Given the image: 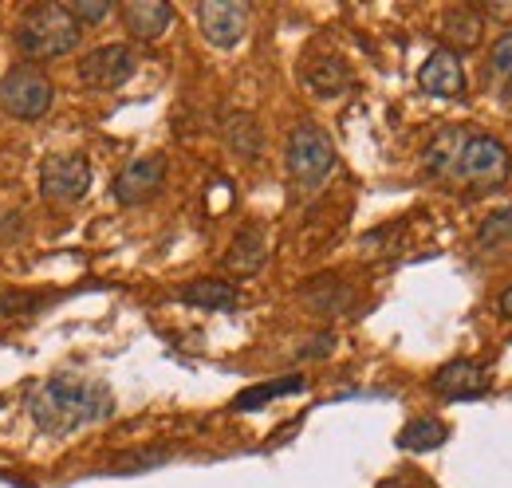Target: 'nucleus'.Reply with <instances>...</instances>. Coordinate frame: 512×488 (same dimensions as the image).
I'll return each instance as SVG.
<instances>
[{
  "label": "nucleus",
  "mask_w": 512,
  "mask_h": 488,
  "mask_svg": "<svg viewBox=\"0 0 512 488\" xmlns=\"http://www.w3.org/2000/svg\"><path fill=\"white\" fill-rule=\"evenodd\" d=\"M115 410V394L91 378H44L28 390V414L44 433H71L103 422Z\"/></svg>",
  "instance_id": "f257e3e1"
},
{
  "label": "nucleus",
  "mask_w": 512,
  "mask_h": 488,
  "mask_svg": "<svg viewBox=\"0 0 512 488\" xmlns=\"http://www.w3.org/2000/svg\"><path fill=\"white\" fill-rule=\"evenodd\" d=\"M446 437H449L446 422H438V418H414V422H406V426H402L398 445H402V449H410V453H430V449L446 445Z\"/></svg>",
  "instance_id": "dca6fc26"
},
{
  "label": "nucleus",
  "mask_w": 512,
  "mask_h": 488,
  "mask_svg": "<svg viewBox=\"0 0 512 488\" xmlns=\"http://www.w3.org/2000/svg\"><path fill=\"white\" fill-rule=\"evenodd\" d=\"M485 370L469 359H453L434 374V390L449 402H465V398H481L485 394Z\"/></svg>",
  "instance_id": "9b49d317"
},
{
  "label": "nucleus",
  "mask_w": 512,
  "mask_h": 488,
  "mask_svg": "<svg viewBox=\"0 0 512 488\" xmlns=\"http://www.w3.org/2000/svg\"><path fill=\"white\" fill-rule=\"evenodd\" d=\"M52 99H56V87H52V79L40 67L20 63V67L4 71V79H0V107L12 119H24V122L44 119L48 107H52Z\"/></svg>",
  "instance_id": "39448f33"
},
{
  "label": "nucleus",
  "mask_w": 512,
  "mask_h": 488,
  "mask_svg": "<svg viewBox=\"0 0 512 488\" xmlns=\"http://www.w3.org/2000/svg\"><path fill=\"white\" fill-rule=\"evenodd\" d=\"M446 178H457L465 189L489 193V189L505 185V178H509V150L489 134H469L465 130Z\"/></svg>",
  "instance_id": "7ed1b4c3"
},
{
  "label": "nucleus",
  "mask_w": 512,
  "mask_h": 488,
  "mask_svg": "<svg viewBox=\"0 0 512 488\" xmlns=\"http://www.w3.org/2000/svg\"><path fill=\"white\" fill-rule=\"evenodd\" d=\"M288 174L292 182H300L304 189H316V185L335 170V146L331 138L323 134L316 122H300L292 134H288Z\"/></svg>",
  "instance_id": "20e7f679"
},
{
  "label": "nucleus",
  "mask_w": 512,
  "mask_h": 488,
  "mask_svg": "<svg viewBox=\"0 0 512 488\" xmlns=\"http://www.w3.org/2000/svg\"><path fill=\"white\" fill-rule=\"evenodd\" d=\"M197 24L213 48H237L245 40V28H249V4L205 0V4H197Z\"/></svg>",
  "instance_id": "6e6552de"
},
{
  "label": "nucleus",
  "mask_w": 512,
  "mask_h": 488,
  "mask_svg": "<svg viewBox=\"0 0 512 488\" xmlns=\"http://www.w3.org/2000/svg\"><path fill=\"white\" fill-rule=\"evenodd\" d=\"M489 75L501 79V83H512V28L501 32L489 48Z\"/></svg>",
  "instance_id": "aec40b11"
},
{
  "label": "nucleus",
  "mask_w": 512,
  "mask_h": 488,
  "mask_svg": "<svg viewBox=\"0 0 512 488\" xmlns=\"http://www.w3.org/2000/svg\"><path fill=\"white\" fill-rule=\"evenodd\" d=\"M225 142H229V150H233L237 158H256V154H260V146H264L256 119L253 115H241V111L225 119Z\"/></svg>",
  "instance_id": "f3484780"
},
{
  "label": "nucleus",
  "mask_w": 512,
  "mask_h": 488,
  "mask_svg": "<svg viewBox=\"0 0 512 488\" xmlns=\"http://www.w3.org/2000/svg\"><path fill=\"white\" fill-rule=\"evenodd\" d=\"M497 307H501V315H509V319H512V284L505 288V292H501V300H497Z\"/></svg>",
  "instance_id": "5701e85b"
},
{
  "label": "nucleus",
  "mask_w": 512,
  "mask_h": 488,
  "mask_svg": "<svg viewBox=\"0 0 512 488\" xmlns=\"http://www.w3.org/2000/svg\"><path fill=\"white\" fill-rule=\"evenodd\" d=\"M477 241L481 244H505L512 241V209H501V213H493V217H485L481 221V229H477Z\"/></svg>",
  "instance_id": "412c9836"
},
{
  "label": "nucleus",
  "mask_w": 512,
  "mask_h": 488,
  "mask_svg": "<svg viewBox=\"0 0 512 488\" xmlns=\"http://www.w3.org/2000/svg\"><path fill=\"white\" fill-rule=\"evenodd\" d=\"M418 87L426 95H438V99H453L465 91V67H461V56L453 48H438L430 52L422 71H418Z\"/></svg>",
  "instance_id": "9d476101"
},
{
  "label": "nucleus",
  "mask_w": 512,
  "mask_h": 488,
  "mask_svg": "<svg viewBox=\"0 0 512 488\" xmlns=\"http://www.w3.org/2000/svg\"><path fill=\"white\" fill-rule=\"evenodd\" d=\"M304 390H308V378H304V374H284V378H276V382L241 390V394L233 398V410H260V406L272 402V398H288V394H304Z\"/></svg>",
  "instance_id": "2eb2a0df"
},
{
  "label": "nucleus",
  "mask_w": 512,
  "mask_h": 488,
  "mask_svg": "<svg viewBox=\"0 0 512 488\" xmlns=\"http://www.w3.org/2000/svg\"><path fill=\"white\" fill-rule=\"evenodd\" d=\"M186 304L193 307H209V311H233L237 307V288L225 284V280H190L182 292H178Z\"/></svg>",
  "instance_id": "4468645a"
},
{
  "label": "nucleus",
  "mask_w": 512,
  "mask_h": 488,
  "mask_svg": "<svg viewBox=\"0 0 512 488\" xmlns=\"http://www.w3.org/2000/svg\"><path fill=\"white\" fill-rule=\"evenodd\" d=\"M134 67H138V60H134L127 44H103V48H95L79 60L75 79L83 87H95V91H115L134 75Z\"/></svg>",
  "instance_id": "0eeeda50"
},
{
  "label": "nucleus",
  "mask_w": 512,
  "mask_h": 488,
  "mask_svg": "<svg viewBox=\"0 0 512 488\" xmlns=\"http://www.w3.org/2000/svg\"><path fill=\"white\" fill-rule=\"evenodd\" d=\"M123 24L134 40H158L174 24V8L162 0H134L123 4Z\"/></svg>",
  "instance_id": "f8f14e48"
},
{
  "label": "nucleus",
  "mask_w": 512,
  "mask_h": 488,
  "mask_svg": "<svg viewBox=\"0 0 512 488\" xmlns=\"http://www.w3.org/2000/svg\"><path fill=\"white\" fill-rule=\"evenodd\" d=\"M83 36V24L64 4H32L16 20V48L32 60H56L67 56Z\"/></svg>",
  "instance_id": "f03ea898"
},
{
  "label": "nucleus",
  "mask_w": 512,
  "mask_h": 488,
  "mask_svg": "<svg viewBox=\"0 0 512 488\" xmlns=\"http://www.w3.org/2000/svg\"><path fill=\"white\" fill-rule=\"evenodd\" d=\"M166 182V158L162 154H146L123 166V174L115 178V201L119 205H138L146 197H154Z\"/></svg>",
  "instance_id": "1a4fd4ad"
},
{
  "label": "nucleus",
  "mask_w": 512,
  "mask_h": 488,
  "mask_svg": "<svg viewBox=\"0 0 512 488\" xmlns=\"http://www.w3.org/2000/svg\"><path fill=\"white\" fill-rule=\"evenodd\" d=\"M442 36L453 48H473L481 40V16L469 8H449L442 16Z\"/></svg>",
  "instance_id": "6ab92c4d"
},
{
  "label": "nucleus",
  "mask_w": 512,
  "mask_h": 488,
  "mask_svg": "<svg viewBox=\"0 0 512 488\" xmlns=\"http://www.w3.org/2000/svg\"><path fill=\"white\" fill-rule=\"evenodd\" d=\"M40 189L56 205H75L91 189V162L83 154H52L40 166Z\"/></svg>",
  "instance_id": "423d86ee"
},
{
  "label": "nucleus",
  "mask_w": 512,
  "mask_h": 488,
  "mask_svg": "<svg viewBox=\"0 0 512 488\" xmlns=\"http://www.w3.org/2000/svg\"><path fill=\"white\" fill-rule=\"evenodd\" d=\"M67 12H71L79 24H99V20L111 12V4H107V0H83V4H67Z\"/></svg>",
  "instance_id": "4be33fe9"
},
{
  "label": "nucleus",
  "mask_w": 512,
  "mask_h": 488,
  "mask_svg": "<svg viewBox=\"0 0 512 488\" xmlns=\"http://www.w3.org/2000/svg\"><path fill=\"white\" fill-rule=\"evenodd\" d=\"M304 83H308L320 99H331V95H339V91L351 83V71H347L343 60H320L304 71Z\"/></svg>",
  "instance_id": "a211bd4d"
},
{
  "label": "nucleus",
  "mask_w": 512,
  "mask_h": 488,
  "mask_svg": "<svg viewBox=\"0 0 512 488\" xmlns=\"http://www.w3.org/2000/svg\"><path fill=\"white\" fill-rule=\"evenodd\" d=\"M264 256H268L264 229H260V225H245V229L233 237L229 252H225V268L237 272V276H253V272L264 268Z\"/></svg>",
  "instance_id": "ddd939ff"
}]
</instances>
